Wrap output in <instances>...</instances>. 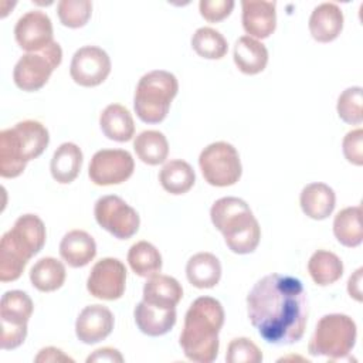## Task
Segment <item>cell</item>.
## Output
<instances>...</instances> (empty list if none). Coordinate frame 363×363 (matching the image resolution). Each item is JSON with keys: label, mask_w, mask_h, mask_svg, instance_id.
I'll return each mask as SVG.
<instances>
[{"label": "cell", "mask_w": 363, "mask_h": 363, "mask_svg": "<svg viewBox=\"0 0 363 363\" xmlns=\"http://www.w3.org/2000/svg\"><path fill=\"white\" fill-rule=\"evenodd\" d=\"M247 313L267 343L284 346L299 342L308 322V299L302 282L282 274L262 277L247 295Z\"/></svg>", "instance_id": "cell-1"}, {"label": "cell", "mask_w": 363, "mask_h": 363, "mask_svg": "<svg viewBox=\"0 0 363 363\" xmlns=\"http://www.w3.org/2000/svg\"><path fill=\"white\" fill-rule=\"evenodd\" d=\"M224 323V309L211 296L194 299L184 316L180 347L184 356L197 363H211L218 354V333Z\"/></svg>", "instance_id": "cell-2"}, {"label": "cell", "mask_w": 363, "mask_h": 363, "mask_svg": "<svg viewBox=\"0 0 363 363\" xmlns=\"http://www.w3.org/2000/svg\"><path fill=\"white\" fill-rule=\"evenodd\" d=\"M45 237V225L38 216H20L0 241V281L18 279L27 262L43 250Z\"/></svg>", "instance_id": "cell-3"}, {"label": "cell", "mask_w": 363, "mask_h": 363, "mask_svg": "<svg viewBox=\"0 0 363 363\" xmlns=\"http://www.w3.org/2000/svg\"><path fill=\"white\" fill-rule=\"evenodd\" d=\"M47 128L33 119L21 121L0 132V176L13 179L20 176L27 163L37 159L48 146Z\"/></svg>", "instance_id": "cell-4"}, {"label": "cell", "mask_w": 363, "mask_h": 363, "mask_svg": "<svg viewBox=\"0 0 363 363\" xmlns=\"http://www.w3.org/2000/svg\"><path fill=\"white\" fill-rule=\"evenodd\" d=\"M210 218L233 252L244 255L258 247L261 227L242 199L228 196L216 200L210 208Z\"/></svg>", "instance_id": "cell-5"}, {"label": "cell", "mask_w": 363, "mask_h": 363, "mask_svg": "<svg viewBox=\"0 0 363 363\" xmlns=\"http://www.w3.org/2000/svg\"><path fill=\"white\" fill-rule=\"evenodd\" d=\"M177 78L164 69H155L145 74L135 89L133 108L138 118L145 123L162 122L177 95Z\"/></svg>", "instance_id": "cell-6"}, {"label": "cell", "mask_w": 363, "mask_h": 363, "mask_svg": "<svg viewBox=\"0 0 363 363\" xmlns=\"http://www.w3.org/2000/svg\"><path fill=\"white\" fill-rule=\"evenodd\" d=\"M356 337L357 328L350 316L329 313L318 320L308 343V352L311 356H325L330 360L343 359L350 354Z\"/></svg>", "instance_id": "cell-7"}, {"label": "cell", "mask_w": 363, "mask_h": 363, "mask_svg": "<svg viewBox=\"0 0 363 363\" xmlns=\"http://www.w3.org/2000/svg\"><path fill=\"white\" fill-rule=\"evenodd\" d=\"M199 166L204 180L216 187L235 184L242 173L240 155L227 142H214L206 146L199 156Z\"/></svg>", "instance_id": "cell-8"}, {"label": "cell", "mask_w": 363, "mask_h": 363, "mask_svg": "<svg viewBox=\"0 0 363 363\" xmlns=\"http://www.w3.org/2000/svg\"><path fill=\"white\" fill-rule=\"evenodd\" d=\"M33 301L26 292L20 289L4 292L0 301V343L3 350L16 349L26 340L27 323L33 315Z\"/></svg>", "instance_id": "cell-9"}, {"label": "cell", "mask_w": 363, "mask_h": 363, "mask_svg": "<svg viewBox=\"0 0 363 363\" xmlns=\"http://www.w3.org/2000/svg\"><path fill=\"white\" fill-rule=\"evenodd\" d=\"M61 60L62 50L55 41L40 51L24 54L14 65V84L27 92L41 89L50 79L52 71L61 64Z\"/></svg>", "instance_id": "cell-10"}, {"label": "cell", "mask_w": 363, "mask_h": 363, "mask_svg": "<svg viewBox=\"0 0 363 363\" xmlns=\"http://www.w3.org/2000/svg\"><path fill=\"white\" fill-rule=\"evenodd\" d=\"M94 216L104 230L119 240L133 237L140 224L138 211L115 194L99 197L94 207Z\"/></svg>", "instance_id": "cell-11"}, {"label": "cell", "mask_w": 363, "mask_h": 363, "mask_svg": "<svg viewBox=\"0 0 363 363\" xmlns=\"http://www.w3.org/2000/svg\"><path fill=\"white\" fill-rule=\"evenodd\" d=\"M135 170V160L128 150L102 149L98 150L88 166V176L96 186L121 184Z\"/></svg>", "instance_id": "cell-12"}, {"label": "cell", "mask_w": 363, "mask_h": 363, "mask_svg": "<svg viewBox=\"0 0 363 363\" xmlns=\"http://www.w3.org/2000/svg\"><path fill=\"white\" fill-rule=\"evenodd\" d=\"M126 286V268L118 258H102L91 269L86 279L88 292L104 301L119 299Z\"/></svg>", "instance_id": "cell-13"}, {"label": "cell", "mask_w": 363, "mask_h": 363, "mask_svg": "<svg viewBox=\"0 0 363 363\" xmlns=\"http://www.w3.org/2000/svg\"><path fill=\"white\" fill-rule=\"evenodd\" d=\"M111 58L96 45H85L75 51L69 65V75L81 86H96L111 72Z\"/></svg>", "instance_id": "cell-14"}, {"label": "cell", "mask_w": 363, "mask_h": 363, "mask_svg": "<svg viewBox=\"0 0 363 363\" xmlns=\"http://www.w3.org/2000/svg\"><path fill=\"white\" fill-rule=\"evenodd\" d=\"M14 37L21 50L40 51L54 43L51 18L41 10L27 11L16 23Z\"/></svg>", "instance_id": "cell-15"}, {"label": "cell", "mask_w": 363, "mask_h": 363, "mask_svg": "<svg viewBox=\"0 0 363 363\" xmlns=\"http://www.w3.org/2000/svg\"><path fill=\"white\" fill-rule=\"evenodd\" d=\"M113 315L104 305L85 306L75 322V335L79 342L94 345L106 339L113 329Z\"/></svg>", "instance_id": "cell-16"}, {"label": "cell", "mask_w": 363, "mask_h": 363, "mask_svg": "<svg viewBox=\"0 0 363 363\" xmlns=\"http://www.w3.org/2000/svg\"><path fill=\"white\" fill-rule=\"evenodd\" d=\"M242 27L252 38H267L277 27V3L264 0H242Z\"/></svg>", "instance_id": "cell-17"}, {"label": "cell", "mask_w": 363, "mask_h": 363, "mask_svg": "<svg viewBox=\"0 0 363 363\" xmlns=\"http://www.w3.org/2000/svg\"><path fill=\"white\" fill-rule=\"evenodd\" d=\"M135 322L139 330L147 336H163L176 323V308H159L140 301L133 311Z\"/></svg>", "instance_id": "cell-18"}, {"label": "cell", "mask_w": 363, "mask_h": 363, "mask_svg": "<svg viewBox=\"0 0 363 363\" xmlns=\"http://www.w3.org/2000/svg\"><path fill=\"white\" fill-rule=\"evenodd\" d=\"M311 35L318 43H330L339 37L343 28V13L336 3L316 6L308 23Z\"/></svg>", "instance_id": "cell-19"}, {"label": "cell", "mask_w": 363, "mask_h": 363, "mask_svg": "<svg viewBox=\"0 0 363 363\" xmlns=\"http://www.w3.org/2000/svg\"><path fill=\"white\" fill-rule=\"evenodd\" d=\"M60 255L72 268L85 267L96 255L95 240L84 230L68 231L60 242Z\"/></svg>", "instance_id": "cell-20"}, {"label": "cell", "mask_w": 363, "mask_h": 363, "mask_svg": "<svg viewBox=\"0 0 363 363\" xmlns=\"http://www.w3.org/2000/svg\"><path fill=\"white\" fill-rule=\"evenodd\" d=\"M302 211L313 220L328 218L336 206V194L326 183H309L306 184L299 197Z\"/></svg>", "instance_id": "cell-21"}, {"label": "cell", "mask_w": 363, "mask_h": 363, "mask_svg": "<svg viewBox=\"0 0 363 363\" xmlns=\"http://www.w3.org/2000/svg\"><path fill=\"white\" fill-rule=\"evenodd\" d=\"M183 296V288L173 277L156 274L143 285V301L159 308H176Z\"/></svg>", "instance_id": "cell-22"}, {"label": "cell", "mask_w": 363, "mask_h": 363, "mask_svg": "<svg viewBox=\"0 0 363 363\" xmlns=\"http://www.w3.org/2000/svg\"><path fill=\"white\" fill-rule=\"evenodd\" d=\"M234 62L247 75L259 74L267 67L268 50L261 41L250 35H242L234 45Z\"/></svg>", "instance_id": "cell-23"}, {"label": "cell", "mask_w": 363, "mask_h": 363, "mask_svg": "<svg viewBox=\"0 0 363 363\" xmlns=\"http://www.w3.org/2000/svg\"><path fill=\"white\" fill-rule=\"evenodd\" d=\"M82 150L72 142H65L57 147L52 155L50 170L55 182L68 184L74 182L82 167Z\"/></svg>", "instance_id": "cell-24"}, {"label": "cell", "mask_w": 363, "mask_h": 363, "mask_svg": "<svg viewBox=\"0 0 363 363\" xmlns=\"http://www.w3.org/2000/svg\"><path fill=\"white\" fill-rule=\"evenodd\" d=\"M186 277L196 288H213L220 282L221 264L211 252H197L186 264Z\"/></svg>", "instance_id": "cell-25"}, {"label": "cell", "mask_w": 363, "mask_h": 363, "mask_svg": "<svg viewBox=\"0 0 363 363\" xmlns=\"http://www.w3.org/2000/svg\"><path fill=\"white\" fill-rule=\"evenodd\" d=\"M99 126L102 133L115 142H128L135 133L133 118L121 104H111L102 111L99 116Z\"/></svg>", "instance_id": "cell-26"}, {"label": "cell", "mask_w": 363, "mask_h": 363, "mask_svg": "<svg viewBox=\"0 0 363 363\" xmlns=\"http://www.w3.org/2000/svg\"><path fill=\"white\" fill-rule=\"evenodd\" d=\"M333 234L336 240L345 247L354 248L362 244L363 227L360 206L346 207L335 216Z\"/></svg>", "instance_id": "cell-27"}, {"label": "cell", "mask_w": 363, "mask_h": 363, "mask_svg": "<svg viewBox=\"0 0 363 363\" xmlns=\"http://www.w3.org/2000/svg\"><path fill=\"white\" fill-rule=\"evenodd\" d=\"M308 272L316 285L328 286L343 275V262L335 252L318 250L308 261Z\"/></svg>", "instance_id": "cell-28"}, {"label": "cell", "mask_w": 363, "mask_h": 363, "mask_svg": "<svg viewBox=\"0 0 363 363\" xmlns=\"http://www.w3.org/2000/svg\"><path fill=\"white\" fill-rule=\"evenodd\" d=\"M159 182L162 187L170 194H184L187 193L196 182V173L193 167L182 160L173 159L164 163L159 173Z\"/></svg>", "instance_id": "cell-29"}, {"label": "cell", "mask_w": 363, "mask_h": 363, "mask_svg": "<svg viewBox=\"0 0 363 363\" xmlns=\"http://www.w3.org/2000/svg\"><path fill=\"white\" fill-rule=\"evenodd\" d=\"M65 275L64 264L52 257L38 259L30 269V281L33 286L41 292H52L61 288Z\"/></svg>", "instance_id": "cell-30"}, {"label": "cell", "mask_w": 363, "mask_h": 363, "mask_svg": "<svg viewBox=\"0 0 363 363\" xmlns=\"http://www.w3.org/2000/svg\"><path fill=\"white\" fill-rule=\"evenodd\" d=\"M136 156L146 164L156 166L163 163L169 155L166 136L159 130H143L133 140Z\"/></svg>", "instance_id": "cell-31"}, {"label": "cell", "mask_w": 363, "mask_h": 363, "mask_svg": "<svg viewBox=\"0 0 363 363\" xmlns=\"http://www.w3.org/2000/svg\"><path fill=\"white\" fill-rule=\"evenodd\" d=\"M128 262L136 275L145 278L156 275L162 269V255L159 250L147 241H138L129 248Z\"/></svg>", "instance_id": "cell-32"}, {"label": "cell", "mask_w": 363, "mask_h": 363, "mask_svg": "<svg viewBox=\"0 0 363 363\" xmlns=\"http://www.w3.org/2000/svg\"><path fill=\"white\" fill-rule=\"evenodd\" d=\"M191 48L206 60H220L227 54L228 44L220 31L211 27H200L191 37Z\"/></svg>", "instance_id": "cell-33"}, {"label": "cell", "mask_w": 363, "mask_h": 363, "mask_svg": "<svg viewBox=\"0 0 363 363\" xmlns=\"http://www.w3.org/2000/svg\"><path fill=\"white\" fill-rule=\"evenodd\" d=\"M336 111L339 118L349 125L363 122V89L362 86L346 88L337 98Z\"/></svg>", "instance_id": "cell-34"}, {"label": "cell", "mask_w": 363, "mask_h": 363, "mask_svg": "<svg viewBox=\"0 0 363 363\" xmlns=\"http://www.w3.org/2000/svg\"><path fill=\"white\" fill-rule=\"evenodd\" d=\"M57 14L62 26L69 28L84 27L92 14L89 0H61L57 4Z\"/></svg>", "instance_id": "cell-35"}, {"label": "cell", "mask_w": 363, "mask_h": 363, "mask_svg": "<svg viewBox=\"0 0 363 363\" xmlns=\"http://www.w3.org/2000/svg\"><path fill=\"white\" fill-rule=\"evenodd\" d=\"M262 359L261 349L248 337H235L228 343L225 353L228 363H259Z\"/></svg>", "instance_id": "cell-36"}, {"label": "cell", "mask_w": 363, "mask_h": 363, "mask_svg": "<svg viewBox=\"0 0 363 363\" xmlns=\"http://www.w3.org/2000/svg\"><path fill=\"white\" fill-rule=\"evenodd\" d=\"M234 6L235 3L233 0H201L199 3V10L204 20L218 23L231 14Z\"/></svg>", "instance_id": "cell-37"}, {"label": "cell", "mask_w": 363, "mask_h": 363, "mask_svg": "<svg viewBox=\"0 0 363 363\" xmlns=\"http://www.w3.org/2000/svg\"><path fill=\"white\" fill-rule=\"evenodd\" d=\"M343 155L347 162L356 166L363 164V130L360 128L346 133L342 142Z\"/></svg>", "instance_id": "cell-38"}, {"label": "cell", "mask_w": 363, "mask_h": 363, "mask_svg": "<svg viewBox=\"0 0 363 363\" xmlns=\"http://www.w3.org/2000/svg\"><path fill=\"white\" fill-rule=\"evenodd\" d=\"M34 362H74L72 357L64 354V352L61 349H57V347H52V346H48V347H44L38 352V354L35 356Z\"/></svg>", "instance_id": "cell-39"}, {"label": "cell", "mask_w": 363, "mask_h": 363, "mask_svg": "<svg viewBox=\"0 0 363 363\" xmlns=\"http://www.w3.org/2000/svg\"><path fill=\"white\" fill-rule=\"evenodd\" d=\"M86 362H123L122 354L119 353V350L113 349V347H102L95 350L92 354H89L86 357Z\"/></svg>", "instance_id": "cell-40"}, {"label": "cell", "mask_w": 363, "mask_h": 363, "mask_svg": "<svg viewBox=\"0 0 363 363\" xmlns=\"http://www.w3.org/2000/svg\"><path fill=\"white\" fill-rule=\"evenodd\" d=\"M362 272L363 268L356 269L353 275H350L347 281V292L350 296H353L356 301H362Z\"/></svg>", "instance_id": "cell-41"}]
</instances>
